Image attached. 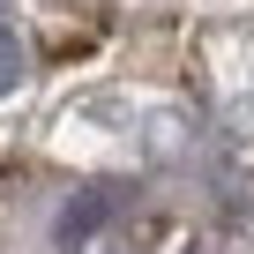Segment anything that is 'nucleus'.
I'll return each mask as SVG.
<instances>
[{"label": "nucleus", "mask_w": 254, "mask_h": 254, "mask_svg": "<svg viewBox=\"0 0 254 254\" xmlns=\"http://www.w3.org/2000/svg\"><path fill=\"white\" fill-rule=\"evenodd\" d=\"M112 202H120L112 187H82V194H75V202L60 209V224H53V239H60V254H75V247H90V239H97V224L112 217Z\"/></svg>", "instance_id": "f257e3e1"}, {"label": "nucleus", "mask_w": 254, "mask_h": 254, "mask_svg": "<svg viewBox=\"0 0 254 254\" xmlns=\"http://www.w3.org/2000/svg\"><path fill=\"white\" fill-rule=\"evenodd\" d=\"M15 82H23V38H15V30H0V97H8Z\"/></svg>", "instance_id": "f03ea898"}]
</instances>
